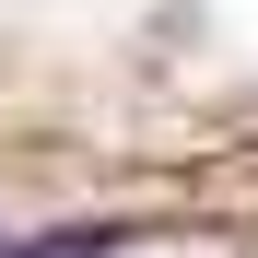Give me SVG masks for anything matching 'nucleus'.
I'll return each mask as SVG.
<instances>
[{"label":"nucleus","mask_w":258,"mask_h":258,"mask_svg":"<svg viewBox=\"0 0 258 258\" xmlns=\"http://www.w3.org/2000/svg\"><path fill=\"white\" fill-rule=\"evenodd\" d=\"M117 235L106 223H82V235H24V246H0V258H106Z\"/></svg>","instance_id":"obj_1"}]
</instances>
